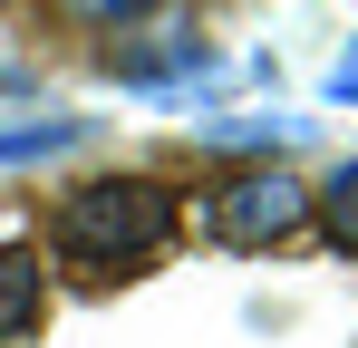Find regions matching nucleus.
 <instances>
[{
  "mask_svg": "<svg viewBox=\"0 0 358 348\" xmlns=\"http://www.w3.org/2000/svg\"><path fill=\"white\" fill-rule=\"evenodd\" d=\"M175 242V194L145 174H97L59 203V252L78 271H136Z\"/></svg>",
  "mask_w": 358,
  "mask_h": 348,
  "instance_id": "obj_1",
  "label": "nucleus"
},
{
  "mask_svg": "<svg viewBox=\"0 0 358 348\" xmlns=\"http://www.w3.org/2000/svg\"><path fill=\"white\" fill-rule=\"evenodd\" d=\"M300 223H310V194H300L291 174H233V184L213 194V242H233V252L291 242Z\"/></svg>",
  "mask_w": 358,
  "mask_h": 348,
  "instance_id": "obj_2",
  "label": "nucleus"
},
{
  "mask_svg": "<svg viewBox=\"0 0 358 348\" xmlns=\"http://www.w3.org/2000/svg\"><path fill=\"white\" fill-rule=\"evenodd\" d=\"M29 319H39V252L0 242V339H20Z\"/></svg>",
  "mask_w": 358,
  "mask_h": 348,
  "instance_id": "obj_3",
  "label": "nucleus"
},
{
  "mask_svg": "<svg viewBox=\"0 0 358 348\" xmlns=\"http://www.w3.org/2000/svg\"><path fill=\"white\" fill-rule=\"evenodd\" d=\"M320 232H329L339 252H358V165H339L320 184Z\"/></svg>",
  "mask_w": 358,
  "mask_h": 348,
  "instance_id": "obj_4",
  "label": "nucleus"
},
{
  "mask_svg": "<svg viewBox=\"0 0 358 348\" xmlns=\"http://www.w3.org/2000/svg\"><path fill=\"white\" fill-rule=\"evenodd\" d=\"M87 126L78 116H49V126H0V165H20V155H59V145H78Z\"/></svg>",
  "mask_w": 358,
  "mask_h": 348,
  "instance_id": "obj_5",
  "label": "nucleus"
},
{
  "mask_svg": "<svg viewBox=\"0 0 358 348\" xmlns=\"http://www.w3.org/2000/svg\"><path fill=\"white\" fill-rule=\"evenodd\" d=\"M145 0H68V20H87V29H117V20H136Z\"/></svg>",
  "mask_w": 358,
  "mask_h": 348,
  "instance_id": "obj_6",
  "label": "nucleus"
},
{
  "mask_svg": "<svg viewBox=\"0 0 358 348\" xmlns=\"http://www.w3.org/2000/svg\"><path fill=\"white\" fill-rule=\"evenodd\" d=\"M329 97H349V107H358V39H349V58L329 68Z\"/></svg>",
  "mask_w": 358,
  "mask_h": 348,
  "instance_id": "obj_7",
  "label": "nucleus"
}]
</instances>
